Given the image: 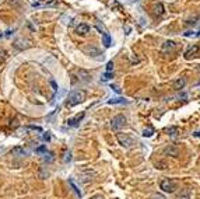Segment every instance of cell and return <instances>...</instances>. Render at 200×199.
Returning <instances> with one entry per match:
<instances>
[{
  "label": "cell",
  "mask_w": 200,
  "mask_h": 199,
  "mask_svg": "<svg viewBox=\"0 0 200 199\" xmlns=\"http://www.w3.org/2000/svg\"><path fill=\"white\" fill-rule=\"evenodd\" d=\"M84 100H85V91L84 90H77V91H73L69 96V98H67V105L69 107L79 105Z\"/></svg>",
  "instance_id": "cell-1"
},
{
  "label": "cell",
  "mask_w": 200,
  "mask_h": 199,
  "mask_svg": "<svg viewBox=\"0 0 200 199\" xmlns=\"http://www.w3.org/2000/svg\"><path fill=\"white\" fill-rule=\"evenodd\" d=\"M116 139H118L119 145H122L123 147H131L135 145V139L131 136H129V135H126V133H118Z\"/></svg>",
  "instance_id": "cell-2"
},
{
  "label": "cell",
  "mask_w": 200,
  "mask_h": 199,
  "mask_svg": "<svg viewBox=\"0 0 200 199\" xmlns=\"http://www.w3.org/2000/svg\"><path fill=\"white\" fill-rule=\"evenodd\" d=\"M161 189H162L164 192L172 193V192H175V189H176V184H175V181H172V179H169V178L162 179V181H161Z\"/></svg>",
  "instance_id": "cell-3"
},
{
  "label": "cell",
  "mask_w": 200,
  "mask_h": 199,
  "mask_svg": "<svg viewBox=\"0 0 200 199\" xmlns=\"http://www.w3.org/2000/svg\"><path fill=\"white\" fill-rule=\"evenodd\" d=\"M126 116L125 115H116V116H113V119H112V122H111V126H112V129H115V130H118V129H120V128H123V126L126 125Z\"/></svg>",
  "instance_id": "cell-4"
},
{
  "label": "cell",
  "mask_w": 200,
  "mask_h": 199,
  "mask_svg": "<svg viewBox=\"0 0 200 199\" xmlns=\"http://www.w3.org/2000/svg\"><path fill=\"white\" fill-rule=\"evenodd\" d=\"M84 116H85V112H80V114H77V115H74L73 118H70V119L67 121V123H69V126H79Z\"/></svg>",
  "instance_id": "cell-5"
},
{
  "label": "cell",
  "mask_w": 200,
  "mask_h": 199,
  "mask_svg": "<svg viewBox=\"0 0 200 199\" xmlns=\"http://www.w3.org/2000/svg\"><path fill=\"white\" fill-rule=\"evenodd\" d=\"M108 104H111V105H123V104H129L128 100L122 98V97H118V98H112V100H108Z\"/></svg>",
  "instance_id": "cell-6"
},
{
  "label": "cell",
  "mask_w": 200,
  "mask_h": 199,
  "mask_svg": "<svg viewBox=\"0 0 200 199\" xmlns=\"http://www.w3.org/2000/svg\"><path fill=\"white\" fill-rule=\"evenodd\" d=\"M77 34L79 35H87V34L90 32V27L87 25V24H80L79 27H77Z\"/></svg>",
  "instance_id": "cell-7"
},
{
  "label": "cell",
  "mask_w": 200,
  "mask_h": 199,
  "mask_svg": "<svg viewBox=\"0 0 200 199\" xmlns=\"http://www.w3.org/2000/svg\"><path fill=\"white\" fill-rule=\"evenodd\" d=\"M102 43H104V47L109 48L111 47V43H112V39H111V35H109L108 32H102Z\"/></svg>",
  "instance_id": "cell-8"
},
{
  "label": "cell",
  "mask_w": 200,
  "mask_h": 199,
  "mask_svg": "<svg viewBox=\"0 0 200 199\" xmlns=\"http://www.w3.org/2000/svg\"><path fill=\"white\" fill-rule=\"evenodd\" d=\"M185 84H186V81H185V79H178L174 81V88L176 90V91H180V90L185 87Z\"/></svg>",
  "instance_id": "cell-9"
},
{
  "label": "cell",
  "mask_w": 200,
  "mask_h": 199,
  "mask_svg": "<svg viewBox=\"0 0 200 199\" xmlns=\"http://www.w3.org/2000/svg\"><path fill=\"white\" fill-rule=\"evenodd\" d=\"M11 153H13L14 156H27V154H28V152H27L24 147H14V149L11 150Z\"/></svg>",
  "instance_id": "cell-10"
},
{
  "label": "cell",
  "mask_w": 200,
  "mask_h": 199,
  "mask_svg": "<svg viewBox=\"0 0 200 199\" xmlns=\"http://www.w3.org/2000/svg\"><path fill=\"white\" fill-rule=\"evenodd\" d=\"M197 52H199V47H197V45H193V47H192L186 53H185V58H186V59H189L190 56H194Z\"/></svg>",
  "instance_id": "cell-11"
},
{
  "label": "cell",
  "mask_w": 200,
  "mask_h": 199,
  "mask_svg": "<svg viewBox=\"0 0 200 199\" xmlns=\"http://www.w3.org/2000/svg\"><path fill=\"white\" fill-rule=\"evenodd\" d=\"M154 14L155 16L164 14V6H162V3H155L154 4Z\"/></svg>",
  "instance_id": "cell-12"
},
{
  "label": "cell",
  "mask_w": 200,
  "mask_h": 199,
  "mask_svg": "<svg viewBox=\"0 0 200 199\" xmlns=\"http://www.w3.org/2000/svg\"><path fill=\"white\" fill-rule=\"evenodd\" d=\"M162 49H164V51H172V49H175V42H174V41H167V42H164V45H162Z\"/></svg>",
  "instance_id": "cell-13"
},
{
  "label": "cell",
  "mask_w": 200,
  "mask_h": 199,
  "mask_svg": "<svg viewBox=\"0 0 200 199\" xmlns=\"http://www.w3.org/2000/svg\"><path fill=\"white\" fill-rule=\"evenodd\" d=\"M69 184L73 186V189H74V192L77 193V196H80V198H81V191H80L79 186H77V185L74 184V181H73V179H69Z\"/></svg>",
  "instance_id": "cell-14"
},
{
  "label": "cell",
  "mask_w": 200,
  "mask_h": 199,
  "mask_svg": "<svg viewBox=\"0 0 200 199\" xmlns=\"http://www.w3.org/2000/svg\"><path fill=\"white\" fill-rule=\"evenodd\" d=\"M153 132H154V129H153V128L144 129V132H143V136H144V137H150L151 135H153Z\"/></svg>",
  "instance_id": "cell-15"
},
{
  "label": "cell",
  "mask_w": 200,
  "mask_h": 199,
  "mask_svg": "<svg viewBox=\"0 0 200 199\" xmlns=\"http://www.w3.org/2000/svg\"><path fill=\"white\" fill-rule=\"evenodd\" d=\"M112 76H113V73H112V72H106V73L102 76V80H104V81H106V80H111Z\"/></svg>",
  "instance_id": "cell-16"
},
{
  "label": "cell",
  "mask_w": 200,
  "mask_h": 199,
  "mask_svg": "<svg viewBox=\"0 0 200 199\" xmlns=\"http://www.w3.org/2000/svg\"><path fill=\"white\" fill-rule=\"evenodd\" d=\"M112 70H113V62L109 60V62L106 63V72H112Z\"/></svg>",
  "instance_id": "cell-17"
},
{
  "label": "cell",
  "mask_w": 200,
  "mask_h": 199,
  "mask_svg": "<svg viewBox=\"0 0 200 199\" xmlns=\"http://www.w3.org/2000/svg\"><path fill=\"white\" fill-rule=\"evenodd\" d=\"M36 153H46V146H39L38 149H36Z\"/></svg>",
  "instance_id": "cell-18"
},
{
  "label": "cell",
  "mask_w": 200,
  "mask_h": 199,
  "mask_svg": "<svg viewBox=\"0 0 200 199\" xmlns=\"http://www.w3.org/2000/svg\"><path fill=\"white\" fill-rule=\"evenodd\" d=\"M151 199H165V196L160 195V193H155V195H153V198Z\"/></svg>",
  "instance_id": "cell-19"
},
{
  "label": "cell",
  "mask_w": 200,
  "mask_h": 199,
  "mask_svg": "<svg viewBox=\"0 0 200 199\" xmlns=\"http://www.w3.org/2000/svg\"><path fill=\"white\" fill-rule=\"evenodd\" d=\"M178 199H190V195L189 193H183V195H180Z\"/></svg>",
  "instance_id": "cell-20"
},
{
  "label": "cell",
  "mask_w": 200,
  "mask_h": 199,
  "mask_svg": "<svg viewBox=\"0 0 200 199\" xmlns=\"http://www.w3.org/2000/svg\"><path fill=\"white\" fill-rule=\"evenodd\" d=\"M70 160H72V153H67V154H66V157H65V161H70Z\"/></svg>",
  "instance_id": "cell-21"
},
{
  "label": "cell",
  "mask_w": 200,
  "mask_h": 199,
  "mask_svg": "<svg viewBox=\"0 0 200 199\" xmlns=\"http://www.w3.org/2000/svg\"><path fill=\"white\" fill-rule=\"evenodd\" d=\"M30 129H34V130H39V132H41V130H42V129H41V128H39V126H30Z\"/></svg>",
  "instance_id": "cell-22"
},
{
  "label": "cell",
  "mask_w": 200,
  "mask_h": 199,
  "mask_svg": "<svg viewBox=\"0 0 200 199\" xmlns=\"http://www.w3.org/2000/svg\"><path fill=\"white\" fill-rule=\"evenodd\" d=\"M49 139H50V136H49V133L46 132V133H45V135H43V140H49Z\"/></svg>",
  "instance_id": "cell-23"
},
{
  "label": "cell",
  "mask_w": 200,
  "mask_h": 199,
  "mask_svg": "<svg viewBox=\"0 0 200 199\" xmlns=\"http://www.w3.org/2000/svg\"><path fill=\"white\" fill-rule=\"evenodd\" d=\"M90 199H104V196L102 195H95V196H92V198H90Z\"/></svg>",
  "instance_id": "cell-24"
},
{
  "label": "cell",
  "mask_w": 200,
  "mask_h": 199,
  "mask_svg": "<svg viewBox=\"0 0 200 199\" xmlns=\"http://www.w3.org/2000/svg\"><path fill=\"white\" fill-rule=\"evenodd\" d=\"M50 84H52L53 90H55V91H56V90H57V86H56V83H55V81H50Z\"/></svg>",
  "instance_id": "cell-25"
},
{
  "label": "cell",
  "mask_w": 200,
  "mask_h": 199,
  "mask_svg": "<svg viewBox=\"0 0 200 199\" xmlns=\"http://www.w3.org/2000/svg\"><path fill=\"white\" fill-rule=\"evenodd\" d=\"M112 88H113V90H115V91H116V93H120V90H119V88H118V87H116V86H112Z\"/></svg>",
  "instance_id": "cell-26"
},
{
  "label": "cell",
  "mask_w": 200,
  "mask_h": 199,
  "mask_svg": "<svg viewBox=\"0 0 200 199\" xmlns=\"http://www.w3.org/2000/svg\"><path fill=\"white\" fill-rule=\"evenodd\" d=\"M194 136H197V137H200V132H194Z\"/></svg>",
  "instance_id": "cell-27"
},
{
  "label": "cell",
  "mask_w": 200,
  "mask_h": 199,
  "mask_svg": "<svg viewBox=\"0 0 200 199\" xmlns=\"http://www.w3.org/2000/svg\"><path fill=\"white\" fill-rule=\"evenodd\" d=\"M197 37H200V31H199V32H197Z\"/></svg>",
  "instance_id": "cell-28"
}]
</instances>
